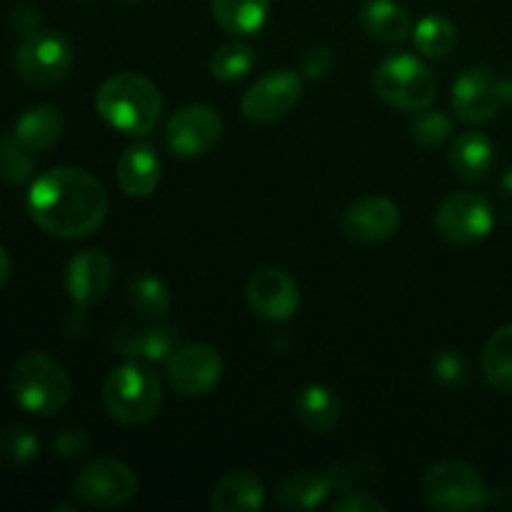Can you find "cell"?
<instances>
[{
    "label": "cell",
    "instance_id": "5b68a950",
    "mask_svg": "<svg viewBox=\"0 0 512 512\" xmlns=\"http://www.w3.org/2000/svg\"><path fill=\"white\" fill-rule=\"evenodd\" d=\"M488 493L483 475L465 460H440L420 480V498L438 512L480 510L488 505Z\"/></svg>",
    "mask_w": 512,
    "mask_h": 512
},
{
    "label": "cell",
    "instance_id": "44dd1931",
    "mask_svg": "<svg viewBox=\"0 0 512 512\" xmlns=\"http://www.w3.org/2000/svg\"><path fill=\"white\" fill-rule=\"evenodd\" d=\"M65 133V118L58 108L53 105H33L25 110L18 120H15L13 135L20 140V145L30 150V153H40L48 150L63 138Z\"/></svg>",
    "mask_w": 512,
    "mask_h": 512
},
{
    "label": "cell",
    "instance_id": "7c38bea8",
    "mask_svg": "<svg viewBox=\"0 0 512 512\" xmlns=\"http://www.w3.org/2000/svg\"><path fill=\"white\" fill-rule=\"evenodd\" d=\"M223 138V118L210 105H185L165 123V145L180 158H200Z\"/></svg>",
    "mask_w": 512,
    "mask_h": 512
},
{
    "label": "cell",
    "instance_id": "484cf974",
    "mask_svg": "<svg viewBox=\"0 0 512 512\" xmlns=\"http://www.w3.org/2000/svg\"><path fill=\"white\" fill-rule=\"evenodd\" d=\"M483 375L490 388L512 395V323L490 335L483 350Z\"/></svg>",
    "mask_w": 512,
    "mask_h": 512
},
{
    "label": "cell",
    "instance_id": "d6986e66",
    "mask_svg": "<svg viewBox=\"0 0 512 512\" xmlns=\"http://www.w3.org/2000/svg\"><path fill=\"white\" fill-rule=\"evenodd\" d=\"M265 505V485L250 470H233L210 493V508L215 512H253Z\"/></svg>",
    "mask_w": 512,
    "mask_h": 512
},
{
    "label": "cell",
    "instance_id": "277c9868",
    "mask_svg": "<svg viewBox=\"0 0 512 512\" xmlns=\"http://www.w3.org/2000/svg\"><path fill=\"white\" fill-rule=\"evenodd\" d=\"M103 405L115 423L145 425L163 408V385L148 365L128 360L105 378Z\"/></svg>",
    "mask_w": 512,
    "mask_h": 512
},
{
    "label": "cell",
    "instance_id": "603a6c76",
    "mask_svg": "<svg viewBox=\"0 0 512 512\" xmlns=\"http://www.w3.org/2000/svg\"><path fill=\"white\" fill-rule=\"evenodd\" d=\"M360 25L373 40L385 45L403 43L410 35V15L395 0H368L360 8Z\"/></svg>",
    "mask_w": 512,
    "mask_h": 512
},
{
    "label": "cell",
    "instance_id": "4316f807",
    "mask_svg": "<svg viewBox=\"0 0 512 512\" xmlns=\"http://www.w3.org/2000/svg\"><path fill=\"white\" fill-rule=\"evenodd\" d=\"M128 303L138 313L140 320L158 323L160 318L168 315L170 305H173V295H170L168 285L155 278V275H138L128 285Z\"/></svg>",
    "mask_w": 512,
    "mask_h": 512
},
{
    "label": "cell",
    "instance_id": "4dcf8cb0",
    "mask_svg": "<svg viewBox=\"0 0 512 512\" xmlns=\"http://www.w3.org/2000/svg\"><path fill=\"white\" fill-rule=\"evenodd\" d=\"M40 440L25 425H8L0 430V463L28 465L38 458Z\"/></svg>",
    "mask_w": 512,
    "mask_h": 512
},
{
    "label": "cell",
    "instance_id": "7a4b0ae2",
    "mask_svg": "<svg viewBox=\"0 0 512 512\" xmlns=\"http://www.w3.org/2000/svg\"><path fill=\"white\" fill-rule=\"evenodd\" d=\"M95 110L110 128L133 138L153 133L163 113V95L150 78L138 73H118L95 93Z\"/></svg>",
    "mask_w": 512,
    "mask_h": 512
},
{
    "label": "cell",
    "instance_id": "f546056e",
    "mask_svg": "<svg viewBox=\"0 0 512 512\" xmlns=\"http://www.w3.org/2000/svg\"><path fill=\"white\" fill-rule=\"evenodd\" d=\"M35 170L33 153L13 133L0 135V178L10 185L28 183Z\"/></svg>",
    "mask_w": 512,
    "mask_h": 512
},
{
    "label": "cell",
    "instance_id": "d4e9b609",
    "mask_svg": "<svg viewBox=\"0 0 512 512\" xmlns=\"http://www.w3.org/2000/svg\"><path fill=\"white\" fill-rule=\"evenodd\" d=\"M115 348L128 360H140V363L168 360L170 353L178 348V333L170 325H158L140 333H120L115 338Z\"/></svg>",
    "mask_w": 512,
    "mask_h": 512
},
{
    "label": "cell",
    "instance_id": "8fae6325",
    "mask_svg": "<svg viewBox=\"0 0 512 512\" xmlns=\"http://www.w3.org/2000/svg\"><path fill=\"white\" fill-rule=\"evenodd\" d=\"M165 368L173 390L185 398H203L218 388L225 365L213 345L190 343L178 345L165 360Z\"/></svg>",
    "mask_w": 512,
    "mask_h": 512
},
{
    "label": "cell",
    "instance_id": "9a60e30c",
    "mask_svg": "<svg viewBox=\"0 0 512 512\" xmlns=\"http://www.w3.org/2000/svg\"><path fill=\"white\" fill-rule=\"evenodd\" d=\"M400 228V208L385 195H365L343 213V233L363 245L385 243Z\"/></svg>",
    "mask_w": 512,
    "mask_h": 512
},
{
    "label": "cell",
    "instance_id": "5bb4252c",
    "mask_svg": "<svg viewBox=\"0 0 512 512\" xmlns=\"http://www.w3.org/2000/svg\"><path fill=\"white\" fill-rule=\"evenodd\" d=\"M503 80L490 68H468L453 85V110L460 120L473 125L490 123L503 105Z\"/></svg>",
    "mask_w": 512,
    "mask_h": 512
},
{
    "label": "cell",
    "instance_id": "3957f363",
    "mask_svg": "<svg viewBox=\"0 0 512 512\" xmlns=\"http://www.w3.org/2000/svg\"><path fill=\"white\" fill-rule=\"evenodd\" d=\"M10 393L30 415H55L73 398L68 370L48 353H25L10 370Z\"/></svg>",
    "mask_w": 512,
    "mask_h": 512
},
{
    "label": "cell",
    "instance_id": "8992f818",
    "mask_svg": "<svg viewBox=\"0 0 512 512\" xmlns=\"http://www.w3.org/2000/svg\"><path fill=\"white\" fill-rule=\"evenodd\" d=\"M373 85L375 93L390 108L405 110V113H420L438 98V80H435L433 70L423 60L408 53L385 58L375 68Z\"/></svg>",
    "mask_w": 512,
    "mask_h": 512
},
{
    "label": "cell",
    "instance_id": "836d02e7",
    "mask_svg": "<svg viewBox=\"0 0 512 512\" xmlns=\"http://www.w3.org/2000/svg\"><path fill=\"white\" fill-rule=\"evenodd\" d=\"M333 63V50L323 43L308 45V48L303 50V55H300V70H303L305 78L310 80L325 78V75L330 73V68H333Z\"/></svg>",
    "mask_w": 512,
    "mask_h": 512
},
{
    "label": "cell",
    "instance_id": "d590c367",
    "mask_svg": "<svg viewBox=\"0 0 512 512\" xmlns=\"http://www.w3.org/2000/svg\"><path fill=\"white\" fill-rule=\"evenodd\" d=\"M388 505L383 500L375 498L373 493H355V490H345L338 500L333 503V512H385Z\"/></svg>",
    "mask_w": 512,
    "mask_h": 512
},
{
    "label": "cell",
    "instance_id": "74e56055",
    "mask_svg": "<svg viewBox=\"0 0 512 512\" xmlns=\"http://www.w3.org/2000/svg\"><path fill=\"white\" fill-rule=\"evenodd\" d=\"M488 503H493L498 510L512 512V483H503L488 493Z\"/></svg>",
    "mask_w": 512,
    "mask_h": 512
},
{
    "label": "cell",
    "instance_id": "b9f144b4",
    "mask_svg": "<svg viewBox=\"0 0 512 512\" xmlns=\"http://www.w3.org/2000/svg\"><path fill=\"white\" fill-rule=\"evenodd\" d=\"M120 3H138V0H120Z\"/></svg>",
    "mask_w": 512,
    "mask_h": 512
},
{
    "label": "cell",
    "instance_id": "83f0119b",
    "mask_svg": "<svg viewBox=\"0 0 512 512\" xmlns=\"http://www.w3.org/2000/svg\"><path fill=\"white\" fill-rule=\"evenodd\" d=\"M415 48L430 58H440V55L450 53L453 45L458 43V30L443 15H428L420 20L413 30Z\"/></svg>",
    "mask_w": 512,
    "mask_h": 512
},
{
    "label": "cell",
    "instance_id": "2e32d148",
    "mask_svg": "<svg viewBox=\"0 0 512 512\" xmlns=\"http://www.w3.org/2000/svg\"><path fill=\"white\" fill-rule=\"evenodd\" d=\"M113 285V260L103 250H83L65 270V288L75 305H93L105 298Z\"/></svg>",
    "mask_w": 512,
    "mask_h": 512
},
{
    "label": "cell",
    "instance_id": "ac0fdd59",
    "mask_svg": "<svg viewBox=\"0 0 512 512\" xmlns=\"http://www.w3.org/2000/svg\"><path fill=\"white\" fill-rule=\"evenodd\" d=\"M448 160L455 178L463 180V183H480V180L488 178L495 165L493 140L478 130L460 133L450 145Z\"/></svg>",
    "mask_w": 512,
    "mask_h": 512
},
{
    "label": "cell",
    "instance_id": "f1b7e54d",
    "mask_svg": "<svg viewBox=\"0 0 512 512\" xmlns=\"http://www.w3.org/2000/svg\"><path fill=\"white\" fill-rule=\"evenodd\" d=\"M255 50L245 43H225L210 55V73L225 83L245 78L255 65Z\"/></svg>",
    "mask_w": 512,
    "mask_h": 512
},
{
    "label": "cell",
    "instance_id": "e0dca14e",
    "mask_svg": "<svg viewBox=\"0 0 512 512\" xmlns=\"http://www.w3.org/2000/svg\"><path fill=\"white\" fill-rule=\"evenodd\" d=\"M160 165L158 153L150 145H130L123 155L118 158V168H115V178H118L120 190L130 198H148L155 193L160 185Z\"/></svg>",
    "mask_w": 512,
    "mask_h": 512
},
{
    "label": "cell",
    "instance_id": "8d00e7d4",
    "mask_svg": "<svg viewBox=\"0 0 512 512\" xmlns=\"http://www.w3.org/2000/svg\"><path fill=\"white\" fill-rule=\"evenodd\" d=\"M10 23H13V28L18 30L20 35H33L40 30V10L33 8V5L28 3H20L15 5L13 15H10Z\"/></svg>",
    "mask_w": 512,
    "mask_h": 512
},
{
    "label": "cell",
    "instance_id": "ba28073f",
    "mask_svg": "<svg viewBox=\"0 0 512 512\" xmlns=\"http://www.w3.org/2000/svg\"><path fill=\"white\" fill-rule=\"evenodd\" d=\"M138 475L118 458H95L73 483L75 498L90 508H123L138 495Z\"/></svg>",
    "mask_w": 512,
    "mask_h": 512
},
{
    "label": "cell",
    "instance_id": "60d3db41",
    "mask_svg": "<svg viewBox=\"0 0 512 512\" xmlns=\"http://www.w3.org/2000/svg\"><path fill=\"white\" fill-rule=\"evenodd\" d=\"M500 90H503V103L512 105V78L503 80V83H500Z\"/></svg>",
    "mask_w": 512,
    "mask_h": 512
},
{
    "label": "cell",
    "instance_id": "7402d4cb",
    "mask_svg": "<svg viewBox=\"0 0 512 512\" xmlns=\"http://www.w3.org/2000/svg\"><path fill=\"white\" fill-rule=\"evenodd\" d=\"M340 398L328 385H305L295 398V418L310 433H330L340 423Z\"/></svg>",
    "mask_w": 512,
    "mask_h": 512
},
{
    "label": "cell",
    "instance_id": "cb8c5ba5",
    "mask_svg": "<svg viewBox=\"0 0 512 512\" xmlns=\"http://www.w3.org/2000/svg\"><path fill=\"white\" fill-rule=\"evenodd\" d=\"M213 20L233 35H258L270 13V0H210Z\"/></svg>",
    "mask_w": 512,
    "mask_h": 512
},
{
    "label": "cell",
    "instance_id": "d6a6232c",
    "mask_svg": "<svg viewBox=\"0 0 512 512\" xmlns=\"http://www.w3.org/2000/svg\"><path fill=\"white\" fill-rule=\"evenodd\" d=\"M433 375L443 388L448 390H460L468 385L470 380V365L455 350H443L433 358Z\"/></svg>",
    "mask_w": 512,
    "mask_h": 512
},
{
    "label": "cell",
    "instance_id": "9c48e42d",
    "mask_svg": "<svg viewBox=\"0 0 512 512\" xmlns=\"http://www.w3.org/2000/svg\"><path fill=\"white\" fill-rule=\"evenodd\" d=\"M493 205L480 193H453L438 205L435 228L453 245H475L493 233Z\"/></svg>",
    "mask_w": 512,
    "mask_h": 512
},
{
    "label": "cell",
    "instance_id": "ab89813d",
    "mask_svg": "<svg viewBox=\"0 0 512 512\" xmlns=\"http://www.w3.org/2000/svg\"><path fill=\"white\" fill-rule=\"evenodd\" d=\"M500 188H503V193L508 195V198H512V168L505 170L503 180H500Z\"/></svg>",
    "mask_w": 512,
    "mask_h": 512
},
{
    "label": "cell",
    "instance_id": "f35d334b",
    "mask_svg": "<svg viewBox=\"0 0 512 512\" xmlns=\"http://www.w3.org/2000/svg\"><path fill=\"white\" fill-rule=\"evenodd\" d=\"M10 270H13V263H10V255L8 250L0 245V290L5 288V283L10 280Z\"/></svg>",
    "mask_w": 512,
    "mask_h": 512
},
{
    "label": "cell",
    "instance_id": "6da1fadb",
    "mask_svg": "<svg viewBox=\"0 0 512 512\" xmlns=\"http://www.w3.org/2000/svg\"><path fill=\"white\" fill-rule=\"evenodd\" d=\"M28 213L53 238L83 240L103 228L108 193L88 170L53 168L30 185Z\"/></svg>",
    "mask_w": 512,
    "mask_h": 512
},
{
    "label": "cell",
    "instance_id": "1f68e13d",
    "mask_svg": "<svg viewBox=\"0 0 512 512\" xmlns=\"http://www.w3.org/2000/svg\"><path fill=\"white\" fill-rule=\"evenodd\" d=\"M450 135H453V120L443 110L425 108L410 120V138L423 148H438Z\"/></svg>",
    "mask_w": 512,
    "mask_h": 512
},
{
    "label": "cell",
    "instance_id": "ffe728a7",
    "mask_svg": "<svg viewBox=\"0 0 512 512\" xmlns=\"http://www.w3.org/2000/svg\"><path fill=\"white\" fill-rule=\"evenodd\" d=\"M333 493L328 473H315V470H293L285 475L275 490V500L283 510H313Z\"/></svg>",
    "mask_w": 512,
    "mask_h": 512
},
{
    "label": "cell",
    "instance_id": "30bf717a",
    "mask_svg": "<svg viewBox=\"0 0 512 512\" xmlns=\"http://www.w3.org/2000/svg\"><path fill=\"white\" fill-rule=\"evenodd\" d=\"M300 98H303V78L293 70L280 68L258 78L245 90L240 113L250 123L268 125L285 118L300 103Z\"/></svg>",
    "mask_w": 512,
    "mask_h": 512
},
{
    "label": "cell",
    "instance_id": "52a82bcc",
    "mask_svg": "<svg viewBox=\"0 0 512 512\" xmlns=\"http://www.w3.org/2000/svg\"><path fill=\"white\" fill-rule=\"evenodd\" d=\"M13 63L20 80L48 88L68 78L73 70V45L58 30H38L20 40Z\"/></svg>",
    "mask_w": 512,
    "mask_h": 512
},
{
    "label": "cell",
    "instance_id": "e575fe53",
    "mask_svg": "<svg viewBox=\"0 0 512 512\" xmlns=\"http://www.w3.org/2000/svg\"><path fill=\"white\" fill-rule=\"evenodd\" d=\"M53 448H55V455H58V458L73 460V458H80V455L88 453L90 438L83 428H73V425H70V428H63L58 435H55Z\"/></svg>",
    "mask_w": 512,
    "mask_h": 512
},
{
    "label": "cell",
    "instance_id": "4fadbf2b",
    "mask_svg": "<svg viewBox=\"0 0 512 512\" xmlns=\"http://www.w3.org/2000/svg\"><path fill=\"white\" fill-rule=\"evenodd\" d=\"M245 295H248L250 310L268 323H285L300 308L298 283L280 268L255 270L250 275Z\"/></svg>",
    "mask_w": 512,
    "mask_h": 512
}]
</instances>
